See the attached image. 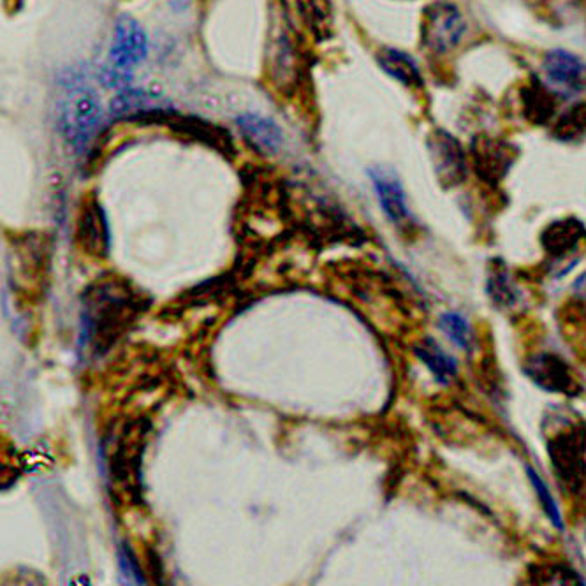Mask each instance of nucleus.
<instances>
[{
    "label": "nucleus",
    "mask_w": 586,
    "mask_h": 586,
    "mask_svg": "<svg viewBox=\"0 0 586 586\" xmlns=\"http://www.w3.org/2000/svg\"><path fill=\"white\" fill-rule=\"evenodd\" d=\"M147 298L131 282L110 277L94 282L81 294V356L99 359L106 356L131 330L147 310Z\"/></svg>",
    "instance_id": "1"
},
{
    "label": "nucleus",
    "mask_w": 586,
    "mask_h": 586,
    "mask_svg": "<svg viewBox=\"0 0 586 586\" xmlns=\"http://www.w3.org/2000/svg\"><path fill=\"white\" fill-rule=\"evenodd\" d=\"M148 425L143 421H131L122 426V430L113 439V449L104 451L99 449V455L106 469V479L110 486H117L132 500L141 497V465H143V453H145V437H147Z\"/></svg>",
    "instance_id": "2"
},
{
    "label": "nucleus",
    "mask_w": 586,
    "mask_h": 586,
    "mask_svg": "<svg viewBox=\"0 0 586 586\" xmlns=\"http://www.w3.org/2000/svg\"><path fill=\"white\" fill-rule=\"evenodd\" d=\"M57 113L64 140L74 150H83L101 124L103 106L94 88L80 78H73L64 83Z\"/></svg>",
    "instance_id": "3"
},
{
    "label": "nucleus",
    "mask_w": 586,
    "mask_h": 586,
    "mask_svg": "<svg viewBox=\"0 0 586 586\" xmlns=\"http://www.w3.org/2000/svg\"><path fill=\"white\" fill-rule=\"evenodd\" d=\"M553 476L567 497L586 493V423H565L546 440Z\"/></svg>",
    "instance_id": "4"
},
{
    "label": "nucleus",
    "mask_w": 586,
    "mask_h": 586,
    "mask_svg": "<svg viewBox=\"0 0 586 586\" xmlns=\"http://www.w3.org/2000/svg\"><path fill=\"white\" fill-rule=\"evenodd\" d=\"M148 55V39L140 23L131 16H120L115 23V36L110 57L101 69L103 85L111 88L129 87L132 67L138 66Z\"/></svg>",
    "instance_id": "5"
},
{
    "label": "nucleus",
    "mask_w": 586,
    "mask_h": 586,
    "mask_svg": "<svg viewBox=\"0 0 586 586\" xmlns=\"http://www.w3.org/2000/svg\"><path fill=\"white\" fill-rule=\"evenodd\" d=\"M523 372L537 388L546 393L576 398L581 395V384L571 365L560 354L551 351L534 352L528 356Z\"/></svg>",
    "instance_id": "6"
},
{
    "label": "nucleus",
    "mask_w": 586,
    "mask_h": 586,
    "mask_svg": "<svg viewBox=\"0 0 586 586\" xmlns=\"http://www.w3.org/2000/svg\"><path fill=\"white\" fill-rule=\"evenodd\" d=\"M465 30L467 25L455 4L437 0L426 8L423 41L430 52L442 55L455 50L462 43Z\"/></svg>",
    "instance_id": "7"
},
{
    "label": "nucleus",
    "mask_w": 586,
    "mask_h": 586,
    "mask_svg": "<svg viewBox=\"0 0 586 586\" xmlns=\"http://www.w3.org/2000/svg\"><path fill=\"white\" fill-rule=\"evenodd\" d=\"M543 71L553 92L560 97L586 94V62L576 53L555 48L544 55Z\"/></svg>",
    "instance_id": "8"
},
{
    "label": "nucleus",
    "mask_w": 586,
    "mask_h": 586,
    "mask_svg": "<svg viewBox=\"0 0 586 586\" xmlns=\"http://www.w3.org/2000/svg\"><path fill=\"white\" fill-rule=\"evenodd\" d=\"M428 150L440 184L444 187L463 184V180L469 175L467 155L453 134L442 129L433 131L428 138Z\"/></svg>",
    "instance_id": "9"
},
{
    "label": "nucleus",
    "mask_w": 586,
    "mask_h": 586,
    "mask_svg": "<svg viewBox=\"0 0 586 586\" xmlns=\"http://www.w3.org/2000/svg\"><path fill=\"white\" fill-rule=\"evenodd\" d=\"M585 243V224L574 217L555 220L553 224L544 229L543 235H541V245H543L546 256L550 257L553 266L558 268L560 264H565L567 272L576 264L571 263V259L578 256L579 250L583 249Z\"/></svg>",
    "instance_id": "10"
},
{
    "label": "nucleus",
    "mask_w": 586,
    "mask_h": 586,
    "mask_svg": "<svg viewBox=\"0 0 586 586\" xmlns=\"http://www.w3.org/2000/svg\"><path fill=\"white\" fill-rule=\"evenodd\" d=\"M76 242L88 256L108 257L111 247L110 224L103 205L97 199H87L76 219Z\"/></svg>",
    "instance_id": "11"
},
{
    "label": "nucleus",
    "mask_w": 586,
    "mask_h": 586,
    "mask_svg": "<svg viewBox=\"0 0 586 586\" xmlns=\"http://www.w3.org/2000/svg\"><path fill=\"white\" fill-rule=\"evenodd\" d=\"M370 178H372L382 212L386 213L391 224H395L398 229H411L414 226V217L407 205V196L403 191L402 182L395 171L388 168H375L370 171Z\"/></svg>",
    "instance_id": "12"
},
{
    "label": "nucleus",
    "mask_w": 586,
    "mask_h": 586,
    "mask_svg": "<svg viewBox=\"0 0 586 586\" xmlns=\"http://www.w3.org/2000/svg\"><path fill=\"white\" fill-rule=\"evenodd\" d=\"M474 168L483 182L497 185L507 175L514 162L513 148L507 147L502 141L491 138H477L472 145Z\"/></svg>",
    "instance_id": "13"
},
{
    "label": "nucleus",
    "mask_w": 586,
    "mask_h": 586,
    "mask_svg": "<svg viewBox=\"0 0 586 586\" xmlns=\"http://www.w3.org/2000/svg\"><path fill=\"white\" fill-rule=\"evenodd\" d=\"M236 124L240 127V132L249 143V147L256 150L257 154H279L282 147V131L273 120L259 115H242L236 118Z\"/></svg>",
    "instance_id": "14"
},
{
    "label": "nucleus",
    "mask_w": 586,
    "mask_h": 586,
    "mask_svg": "<svg viewBox=\"0 0 586 586\" xmlns=\"http://www.w3.org/2000/svg\"><path fill=\"white\" fill-rule=\"evenodd\" d=\"M486 293L490 300L502 308V310H513L523 301V294L513 275L507 270L506 264L502 261H493L488 270V279H486Z\"/></svg>",
    "instance_id": "15"
},
{
    "label": "nucleus",
    "mask_w": 586,
    "mask_h": 586,
    "mask_svg": "<svg viewBox=\"0 0 586 586\" xmlns=\"http://www.w3.org/2000/svg\"><path fill=\"white\" fill-rule=\"evenodd\" d=\"M416 358L425 365L439 384H449L458 374V361L447 354L433 338H425L414 347Z\"/></svg>",
    "instance_id": "16"
},
{
    "label": "nucleus",
    "mask_w": 586,
    "mask_h": 586,
    "mask_svg": "<svg viewBox=\"0 0 586 586\" xmlns=\"http://www.w3.org/2000/svg\"><path fill=\"white\" fill-rule=\"evenodd\" d=\"M377 60L382 69L398 83H402L403 87L416 88L423 85V76L418 64L407 53L393 50V48H384Z\"/></svg>",
    "instance_id": "17"
},
{
    "label": "nucleus",
    "mask_w": 586,
    "mask_h": 586,
    "mask_svg": "<svg viewBox=\"0 0 586 586\" xmlns=\"http://www.w3.org/2000/svg\"><path fill=\"white\" fill-rule=\"evenodd\" d=\"M439 326L442 333L458 349H462L465 352H470L474 349V330H472V324H470L465 315L460 314V312H444V314L440 315Z\"/></svg>",
    "instance_id": "18"
},
{
    "label": "nucleus",
    "mask_w": 586,
    "mask_h": 586,
    "mask_svg": "<svg viewBox=\"0 0 586 586\" xmlns=\"http://www.w3.org/2000/svg\"><path fill=\"white\" fill-rule=\"evenodd\" d=\"M159 110L155 106L152 97L147 92L138 88L125 87L118 90L117 96L111 101L110 111L113 117H125V115H140L147 111Z\"/></svg>",
    "instance_id": "19"
},
{
    "label": "nucleus",
    "mask_w": 586,
    "mask_h": 586,
    "mask_svg": "<svg viewBox=\"0 0 586 586\" xmlns=\"http://www.w3.org/2000/svg\"><path fill=\"white\" fill-rule=\"evenodd\" d=\"M530 585H583L578 572L567 564L534 565L528 572Z\"/></svg>",
    "instance_id": "20"
},
{
    "label": "nucleus",
    "mask_w": 586,
    "mask_h": 586,
    "mask_svg": "<svg viewBox=\"0 0 586 586\" xmlns=\"http://www.w3.org/2000/svg\"><path fill=\"white\" fill-rule=\"evenodd\" d=\"M525 470H527L528 481L534 486L537 499L541 502L543 511L548 516V520L551 521V525L557 528V530H560V532H564V518H562V513H560V507H558L557 500H555V495L551 493L550 486L544 483L543 477L537 474V470L532 465H527V469Z\"/></svg>",
    "instance_id": "21"
},
{
    "label": "nucleus",
    "mask_w": 586,
    "mask_h": 586,
    "mask_svg": "<svg viewBox=\"0 0 586 586\" xmlns=\"http://www.w3.org/2000/svg\"><path fill=\"white\" fill-rule=\"evenodd\" d=\"M555 138L562 141H576L586 138V104H576L562 115L555 125Z\"/></svg>",
    "instance_id": "22"
},
{
    "label": "nucleus",
    "mask_w": 586,
    "mask_h": 586,
    "mask_svg": "<svg viewBox=\"0 0 586 586\" xmlns=\"http://www.w3.org/2000/svg\"><path fill=\"white\" fill-rule=\"evenodd\" d=\"M118 569L124 585H147V578L127 543L118 544Z\"/></svg>",
    "instance_id": "23"
},
{
    "label": "nucleus",
    "mask_w": 586,
    "mask_h": 586,
    "mask_svg": "<svg viewBox=\"0 0 586 586\" xmlns=\"http://www.w3.org/2000/svg\"><path fill=\"white\" fill-rule=\"evenodd\" d=\"M530 96H528V111H530V117L539 118V122H546V118H550L553 113V104L548 94L541 90V88L530 87Z\"/></svg>",
    "instance_id": "24"
},
{
    "label": "nucleus",
    "mask_w": 586,
    "mask_h": 586,
    "mask_svg": "<svg viewBox=\"0 0 586 586\" xmlns=\"http://www.w3.org/2000/svg\"><path fill=\"white\" fill-rule=\"evenodd\" d=\"M572 307L576 308L579 317L586 321V273L576 279L572 286Z\"/></svg>",
    "instance_id": "25"
},
{
    "label": "nucleus",
    "mask_w": 586,
    "mask_h": 586,
    "mask_svg": "<svg viewBox=\"0 0 586 586\" xmlns=\"http://www.w3.org/2000/svg\"><path fill=\"white\" fill-rule=\"evenodd\" d=\"M585 535H586V518H585Z\"/></svg>",
    "instance_id": "26"
}]
</instances>
